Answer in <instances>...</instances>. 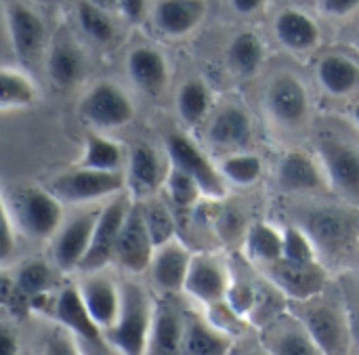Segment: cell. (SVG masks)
<instances>
[{
	"label": "cell",
	"mask_w": 359,
	"mask_h": 355,
	"mask_svg": "<svg viewBox=\"0 0 359 355\" xmlns=\"http://www.w3.org/2000/svg\"><path fill=\"white\" fill-rule=\"evenodd\" d=\"M0 204L15 219L21 236L36 242H53L65 221V204L46 185L4 187Z\"/></svg>",
	"instance_id": "obj_1"
},
{
	"label": "cell",
	"mask_w": 359,
	"mask_h": 355,
	"mask_svg": "<svg viewBox=\"0 0 359 355\" xmlns=\"http://www.w3.org/2000/svg\"><path fill=\"white\" fill-rule=\"evenodd\" d=\"M156 301L139 282H122V307L103 343L118 355H147L156 318Z\"/></svg>",
	"instance_id": "obj_2"
},
{
	"label": "cell",
	"mask_w": 359,
	"mask_h": 355,
	"mask_svg": "<svg viewBox=\"0 0 359 355\" xmlns=\"http://www.w3.org/2000/svg\"><path fill=\"white\" fill-rule=\"evenodd\" d=\"M63 204L72 206H99L126 192L124 173H103L72 166L57 173L44 183Z\"/></svg>",
	"instance_id": "obj_3"
},
{
	"label": "cell",
	"mask_w": 359,
	"mask_h": 355,
	"mask_svg": "<svg viewBox=\"0 0 359 355\" xmlns=\"http://www.w3.org/2000/svg\"><path fill=\"white\" fill-rule=\"evenodd\" d=\"M101 206H84L76 215L67 217L57 232V236L50 242V253H53V265L59 272H80L90 244L93 236L101 217Z\"/></svg>",
	"instance_id": "obj_4"
},
{
	"label": "cell",
	"mask_w": 359,
	"mask_h": 355,
	"mask_svg": "<svg viewBox=\"0 0 359 355\" xmlns=\"http://www.w3.org/2000/svg\"><path fill=\"white\" fill-rule=\"evenodd\" d=\"M299 320L324 355L349 354V347L353 343L351 318L339 305L316 297L311 301H305V309Z\"/></svg>",
	"instance_id": "obj_5"
},
{
	"label": "cell",
	"mask_w": 359,
	"mask_h": 355,
	"mask_svg": "<svg viewBox=\"0 0 359 355\" xmlns=\"http://www.w3.org/2000/svg\"><path fill=\"white\" fill-rule=\"evenodd\" d=\"M166 156L175 166L196 179L206 200H223L227 196V183L221 177L219 166L187 135L170 133L166 137Z\"/></svg>",
	"instance_id": "obj_6"
},
{
	"label": "cell",
	"mask_w": 359,
	"mask_h": 355,
	"mask_svg": "<svg viewBox=\"0 0 359 355\" xmlns=\"http://www.w3.org/2000/svg\"><path fill=\"white\" fill-rule=\"evenodd\" d=\"M135 200L124 192L111 200H107L101 208V217L93 236V244L90 250L80 267L82 274L86 272H99V269H107L109 263H114V255H116V246L120 240V234L124 229V223L130 215Z\"/></svg>",
	"instance_id": "obj_7"
},
{
	"label": "cell",
	"mask_w": 359,
	"mask_h": 355,
	"mask_svg": "<svg viewBox=\"0 0 359 355\" xmlns=\"http://www.w3.org/2000/svg\"><path fill=\"white\" fill-rule=\"evenodd\" d=\"M80 116L93 126V130L103 133L126 126L135 118V105L120 86L99 82L80 101Z\"/></svg>",
	"instance_id": "obj_8"
},
{
	"label": "cell",
	"mask_w": 359,
	"mask_h": 355,
	"mask_svg": "<svg viewBox=\"0 0 359 355\" xmlns=\"http://www.w3.org/2000/svg\"><path fill=\"white\" fill-rule=\"evenodd\" d=\"M170 160H164L162 154L147 145L139 143L128 152L124 177H126V194L135 202H145L164 187L168 175Z\"/></svg>",
	"instance_id": "obj_9"
},
{
	"label": "cell",
	"mask_w": 359,
	"mask_h": 355,
	"mask_svg": "<svg viewBox=\"0 0 359 355\" xmlns=\"http://www.w3.org/2000/svg\"><path fill=\"white\" fill-rule=\"evenodd\" d=\"M78 290L99 330H109L122 307V282H116V278L105 269L86 272L78 282Z\"/></svg>",
	"instance_id": "obj_10"
},
{
	"label": "cell",
	"mask_w": 359,
	"mask_h": 355,
	"mask_svg": "<svg viewBox=\"0 0 359 355\" xmlns=\"http://www.w3.org/2000/svg\"><path fill=\"white\" fill-rule=\"evenodd\" d=\"M231 288V276L225 263L215 255H194L187 282H185V295H189L194 301H198L204 307H212L217 303L227 301Z\"/></svg>",
	"instance_id": "obj_11"
},
{
	"label": "cell",
	"mask_w": 359,
	"mask_h": 355,
	"mask_svg": "<svg viewBox=\"0 0 359 355\" xmlns=\"http://www.w3.org/2000/svg\"><path fill=\"white\" fill-rule=\"evenodd\" d=\"M156 248L158 246L147 229L141 206L135 202L130 208V215L124 223V229L120 234L114 263L120 265L128 274H143L149 269Z\"/></svg>",
	"instance_id": "obj_12"
},
{
	"label": "cell",
	"mask_w": 359,
	"mask_h": 355,
	"mask_svg": "<svg viewBox=\"0 0 359 355\" xmlns=\"http://www.w3.org/2000/svg\"><path fill=\"white\" fill-rule=\"evenodd\" d=\"M318 158L326 170L330 187L347 198H359V149L341 139H322Z\"/></svg>",
	"instance_id": "obj_13"
},
{
	"label": "cell",
	"mask_w": 359,
	"mask_h": 355,
	"mask_svg": "<svg viewBox=\"0 0 359 355\" xmlns=\"http://www.w3.org/2000/svg\"><path fill=\"white\" fill-rule=\"evenodd\" d=\"M278 183L284 192L299 194V196L322 194L332 189L320 158L301 149H290L280 158Z\"/></svg>",
	"instance_id": "obj_14"
},
{
	"label": "cell",
	"mask_w": 359,
	"mask_h": 355,
	"mask_svg": "<svg viewBox=\"0 0 359 355\" xmlns=\"http://www.w3.org/2000/svg\"><path fill=\"white\" fill-rule=\"evenodd\" d=\"M269 282L284 295L294 301H311L320 297L326 284V272L320 263L311 265H299L288 261H278L267 267Z\"/></svg>",
	"instance_id": "obj_15"
},
{
	"label": "cell",
	"mask_w": 359,
	"mask_h": 355,
	"mask_svg": "<svg viewBox=\"0 0 359 355\" xmlns=\"http://www.w3.org/2000/svg\"><path fill=\"white\" fill-rule=\"evenodd\" d=\"M191 261H194V253L179 238H172L162 246H158L149 265V274L156 288H160L166 295L183 293Z\"/></svg>",
	"instance_id": "obj_16"
},
{
	"label": "cell",
	"mask_w": 359,
	"mask_h": 355,
	"mask_svg": "<svg viewBox=\"0 0 359 355\" xmlns=\"http://www.w3.org/2000/svg\"><path fill=\"white\" fill-rule=\"evenodd\" d=\"M267 107L284 126H299L309 114V95L303 82L292 74H282L267 88Z\"/></svg>",
	"instance_id": "obj_17"
},
{
	"label": "cell",
	"mask_w": 359,
	"mask_h": 355,
	"mask_svg": "<svg viewBox=\"0 0 359 355\" xmlns=\"http://www.w3.org/2000/svg\"><path fill=\"white\" fill-rule=\"evenodd\" d=\"M53 316L57 324L65 330H69L74 337H78L82 343H97L103 341V333L90 318L84 299L78 290V284L63 286L57 297L53 299Z\"/></svg>",
	"instance_id": "obj_18"
},
{
	"label": "cell",
	"mask_w": 359,
	"mask_h": 355,
	"mask_svg": "<svg viewBox=\"0 0 359 355\" xmlns=\"http://www.w3.org/2000/svg\"><path fill=\"white\" fill-rule=\"evenodd\" d=\"M6 25H8V36H11L17 57L23 61L36 59L44 46V38H46L42 19L29 6H25L21 2H8L6 4Z\"/></svg>",
	"instance_id": "obj_19"
},
{
	"label": "cell",
	"mask_w": 359,
	"mask_h": 355,
	"mask_svg": "<svg viewBox=\"0 0 359 355\" xmlns=\"http://www.w3.org/2000/svg\"><path fill=\"white\" fill-rule=\"evenodd\" d=\"M206 137L215 149L223 152V156L233 152H244L252 139L250 116L238 105H227L219 109V114L210 120Z\"/></svg>",
	"instance_id": "obj_20"
},
{
	"label": "cell",
	"mask_w": 359,
	"mask_h": 355,
	"mask_svg": "<svg viewBox=\"0 0 359 355\" xmlns=\"http://www.w3.org/2000/svg\"><path fill=\"white\" fill-rule=\"evenodd\" d=\"M185 318L187 316L179 312V307L168 301H160L156 305L147 355H183Z\"/></svg>",
	"instance_id": "obj_21"
},
{
	"label": "cell",
	"mask_w": 359,
	"mask_h": 355,
	"mask_svg": "<svg viewBox=\"0 0 359 355\" xmlns=\"http://www.w3.org/2000/svg\"><path fill=\"white\" fill-rule=\"evenodd\" d=\"M316 242L318 250H339L353 236V221L347 213L337 208H320L311 213L307 225H301Z\"/></svg>",
	"instance_id": "obj_22"
},
{
	"label": "cell",
	"mask_w": 359,
	"mask_h": 355,
	"mask_svg": "<svg viewBox=\"0 0 359 355\" xmlns=\"http://www.w3.org/2000/svg\"><path fill=\"white\" fill-rule=\"evenodd\" d=\"M233 337L217 328L208 318L187 316L185 318V337L183 355H231Z\"/></svg>",
	"instance_id": "obj_23"
},
{
	"label": "cell",
	"mask_w": 359,
	"mask_h": 355,
	"mask_svg": "<svg viewBox=\"0 0 359 355\" xmlns=\"http://www.w3.org/2000/svg\"><path fill=\"white\" fill-rule=\"evenodd\" d=\"M126 160H128V154L118 141H114L111 137L99 130H88L84 137L82 154L74 166L103 170V173H124Z\"/></svg>",
	"instance_id": "obj_24"
},
{
	"label": "cell",
	"mask_w": 359,
	"mask_h": 355,
	"mask_svg": "<svg viewBox=\"0 0 359 355\" xmlns=\"http://www.w3.org/2000/svg\"><path fill=\"white\" fill-rule=\"evenodd\" d=\"M206 15L204 0H160L154 11V21L166 36H185L198 27Z\"/></svg>",
	"instance_id": "obj_25"
},
{
	"label": "cell",
	"mask_w": 359,
	"mask_h": 355,
	"mask_svg": "<svg viewBox=\"0 0 359 355\" xmlns=\"http://www.w3.org/2000/svg\"><path fill=\"white\" fill-rule=\"evenodd\" d=\"M133 82L147 95H158L168 82V63L164 55L151 46H137L126 61Z\"/></svg>",
	"instance_id": "obj_26"
},
{
	"label": "cell",
	"mask_w": 359,
	"mask_h": 355,
	"mask_svg": "<svg viewBox=\"0 0 359 355\" xmlns=\"http://www.w3.org/2000/svg\"><path fill=\"white\" fill-rule=\"evenodd\" d=\"M267 351L271 355H324L303 326V322L292 318L278 320L271 324Z\"/></svg>",
	"instance_id": "obj_27"
},
{
	"label": "cell",
	"mask_w": 359,
	"mask_h": 355,
	"mask_svg": "<svg viewBox=\"0 0 359 355\" xmlns=\"http://www.w3.org/2000/svg\"><path fill=\"white\" fill-rule=\"evenodd\" d=\"M276 36L286 48L303 53V51H311L318 46L320 27L303 11L286 8L276 19Z\"/></svg>",
	"instance_id": "obj_28"
},
{
	"label": "cell",
	"mask_w": 359,
	"mask_h": 355,
	"mask_svg": "<svg viewBox=\"0 0 359 355\" xmlns=\"http://www.w3.org/2000/svg\"><path fill=\"white\" fill-rule=\"evenodd\" d=\"M244 246L250 261L269 267L284 257V227L271 221H257L248 227Z\"/></svg>",
	"instance_id": "obj_29"
},
{
	"label": "cell",
	"mask_w": 359,
	"mask_h": 355,
	"mask_svg": "<svg viewBox=\"0 0 359 355\" xmlns=\"http://www.w3.org/2000/svg\"><path fill=\"white\" fill-rule=\"evenodd\" d=\"M84 67H86L84 57L74 40L59 38L53 44L50 55H48V76L57 86L61 88L74 86L82 78Z\"/></svg>",
	"instance_id": "obj_30"
},
{
	"label": "cell",
	"mask_w": 359,
	"mask_h": 355,
	"mask_svg": "<svg viewBox=\"0 0 359 355\" xmlns=\"http://www.w3.org/2000/svg\"><path fill=\"white\" fill-rule=\"evenodd\" d=\"M318 78L330 95L343 97L358 88L359 65L349 57L328 55L318 65Z\"/></svg>",
	"instance_id": "obj_31"
},
{
	"label": "cell",
	"mask_w": 359,
	"mask_h": 355,
	"mask_svg": "<svg viewBox=\"0 0 359 355\" xmlns=\"http://www.w3.org/2000/svg\"><path fill=\"white\" fill-rule=\"evenodd\" d=\"M217 166H219L225 183L236 185V187H252L261 181V177L265 173V164H263L261 156L252 154L248 149L221 156Z\"/></svg>",
	"instance_id": "obj_32"
},
{
	"label": "cell",
	"mask_w": 359,
	"mask_h": 355,
	"mask_svg": "<svg viewBox=\"0 0 359 355\" xmlns=\"http://www.w3.org/2000/svg\"><path fill=\"white\" fill-rule=\"evenodd\" d=\"M36 99H38V91L29 76H25L23 72L13 69V67H2V72H0V107H2V112L29 107L32 103H36Z\"/></svg>",
	"instance_id": "obj_33"
},
{
	"label": "cell",
	"mask_w": 359,
	"mask_h": 355,
	"mask_svg": "<svg viewBox=\"0 0 359 355\" xmlns=\"http://www.w3.org/2000/svg\"><path fill=\"white\" fill-rule=\"evenodd\" d=\"M15 286L19 295L29 303L36 297L50 295L53 288V267L50 263L42 259H29L21 263V267L15 272Z\"/></svg>",
	"instance_id": "obj_34"
},
{
	"label": "cell",
	"mask_w": 359,
	"mask_h": 355,
	"mask_svg": "<svg viewBox=\"0 0 359 355\" xmlns=\"http://www.w3.org/2000/svg\"><path fill=\"white\" fill-rule=\"evenodd\" d=\"M265 57V48L261 38L255 32H242L238 34L231 44H229V65L233 72L242 74V76H252L257 74V69L261 67Z\"/></svg>",
	"instance_id": "obj_35"
},
{
	"label": "cell",
	"mask_w": 359,
	"mask_h": 355,
	"mask_svg": "<svg viewBox=\"0 0 359 355\" xmlns=\"http://www.w3.org/2000/svg\"><path fill=\"white\" fill-rule=\"evenodd\" d=\"M177 109L181 120L187 124H198L202 118H206L210 109V91L206 82L200 78L187 80L177 95Z\"/></svg>",
	"instance_id": "obj_36"
},
{
	"label": "cell",
	"mask_w": 359,
	"mask_h": 355,
	"mask_svg": "<svg viewBox=\"0 0 359 355\" xmlns=\"http://www.w3.org/2000/svg\"><path fill=\"white\" fill-rule=\"evenodd\" d=\"M141 206V213H143V219L147 223V229L156 242V246H162L164 242L177 238L175 234V217L170 213V206L160 200L158 196L145 200V202H137Z\"/></svg>",
	"instance_id": "obj_37"
},
{
	"label": "cell",
	"mask_w": 359,
	"mask_h": 355,
	"mask_svg": "<svg viewBox=\"0 0 359 355\" xmlns=\"http://www.w3.org/2000/svg\"><path fill=\"white\" fill-rule=\"evenodd\" d=\"M164 192L168 196V202H172L175 206H181V208H189V206L198 204L200 200H204V192L200 189L196 179L189 177L183 168L175 166L172 162L168 166Z\"/></svg>",
	"instance_id": "obj_38"
},
{
	"label": "cell",
	"mask_w": 359,
	"mask_h": 355,
	"mask_svg": "<svg viewBox=\"0 0 359 355\" xmlns=\"http://www.w3.org/2000/svg\"><path fill=\"white\" fill-rule=\"evenodd\" d=\"M282 261L299 263V265L320 263V250H318L313 238L301 225L290 223L284 227V257H282Z\"/></svg>",
	"instance_id": "obj_39"
},
{
	"label": "cell",
	"mask_w": 359,
	"mask_h": 355,
	"mask_svg": "<svg viewBox=\"0 0 359 355\" xmlns=\"http://www.w3.org/2000/svg\"><path fill=\"white\" fill-rule=\"evenodd\" d=\"M78 21H80V27L99 44H107L114 40L116 36V27H114V21L109 19L107 11L93 4L90 0H80L78 2Z\"/></svg>",
	"instance_id": "obj_40"
},
{
	"label": "cell",
	"mask_w": 359,
	"mask_h": 355,
	"mask_svg": "<svg viewBox=\"0 0 359 355\" xmlns=\"http://www.w3.org/2000/svg\"><path fill=\"white\" fill-rule=\"evenodd\" d=\"M42 355H86L82 341L65 328H55L42 343Z\"/></svg>",
	"instance_id": "obj_41"
},
{
	"label": "cell",
	"mask_w": 359,
	"mask_h": 355,
	"mask_svg": "<svg viewBox=\"0 0 359 355\" xmlns=\"http://www.w3.org/2000/svg\"><path fill=\"white\" fill-rule=\"evenodd\" d=\"M19 227L15 223V219L11 217V213L2 206V248H0V259L6 265L11 261V257L17 250V242H19Z\"/></svg>",
	"instance_id": "obj_42"
},
{
	"label": "cell",
	"mask_w": 359,
	"mask_h": 355,
	"mask_svg": "<svg viewBox=\"0 0 359 355\" xmlns=\"http://www.w3.org/2000/svg\"><path fill=\"white\" fill-rule=\"evenodd\" d=\"M359 6V0H320V8L330 17H345Z\"/></svg>",
	"instance_id": "obj_43"
},
{
	"label": "cell",
	"mask_w": 359,
	"mask_h": 355,
	"mask_svg": "<svg viewBox=\"0 0 359 355\" xmlns=\"http://www.w3.org/2000/svg\"><path fill=\"white\" fill-rule=\"evenodd\" d=\"M120 13L128 21H141L147 11V0H116Z\"/></svg>",
	"instance_id": "obj_44"
},
{
	"label": "cell",
	"mask_w": 359,
	"mask_h": 355,
	"mask_svg": "<svg viewBox=\"0 0 359 355\" xmlns=\"http://www.w3.org/2000/svg\"><path fill=\"white\" fill-rule=\"evenodd\" d=\"M0 355H19V335L8 324L0 328Z\"/></svg>",
	"instance_id": "obj_45"
},
{
	"label": "cell",
	"mask_w": 359,
	"mask_h": 355,
	"mask_svg": "<svg viewBox=\"0 0 359 355\" xmlns=\"http://www.w3.org/2000/svg\"><path fill=\"white\" fill-rule=\"evenodd\" d=\"M263 2H265V0H231L233 8H236L238 13H242V15H250V13L259 11V8L263 6Z\"/></svg>",
	"instance_id": "obj_46"
},
{
	"label": "cell",
	"mask_w": 359,
	"mask_h": 355,
	"mask_svg": "<svg viewBox=\"0 0 359 355\" xmlns=\"http://www.w3.org/2000/svg\"><path fill=\"white\" fill-rule=\"evenodd\" d=\"M82 347H84L86 355H118L114 354L103 341H97V343H82Z\"/></svg>",
	"instance_id": "obj_47"
},
{
	"label": "cell",
	"mask_w": 359,
	"mask_h": 355,
	"mask_svg": "<svg viewBox=\"0 0 359 355\" xmlns=\"http://www.w3.org/2000/svg\"><path fill=\"white\" fill-rule=\"evenodd\" d=\"M351 318V333H353V341L359 343V307L349 316Z\"/></svg>",
	"instance_id": "obj_48"
},
{
	"label": "cell",
	"mask_w": 359,
	"mask_h": 355,
	"mask_svg": "<svg viewBox=\"0 0 359 355\" xmlns=\"http://www.w3.org/2000/svg\"><path fill=\"white\" fill-rule=\"evenodd\" d=\"M93 4H97V6H101V8H105V11H111V8H116L118 6V2L116 0H90Z\"/></svg>",
	"instance_id": "obj_49"
},
{
	"label": "cell",
	"mask_w": 359,
	"mask_h": 355,
	"mask_svg": "<svg viewBox=\"0 0 359 355\" xmlns=\"http://www.w3.org/2000/svg\"><path fill=\"white\" fill-rule=\"evenodd\" d=\"M236 355H271V354H269L267 349H246V351H240V354H236Z\"/></svg>",
	"instance_id": "obj_50"
},
{
	"label": "cell",
	"mask_w": 359,
	"mask_h": 355,
	"mask_svg": "<svg viewBox=\"0 0 359 355\" xmlns=\"http://www.w3.org/2000/svg\"><path fill=\"white\" fill-rule=\"evenodd\" d=\"M353 118H355V122H358V126H359V103L353 105Z\"/></svg>",
	"instance_id": "obj_51"
},
{
	"label": "cell",
	"mask_w": 359,
	"mask_h": 355,
	"mask_svg": "<svg viewBox=\"0 0 359 355\" xmlns=\"http://www.w3.org/2000/svg\"><path fill=\"white\" fill-rule=\"evenodd\" d=\"M38 2H46V0H38Z\"/></svg>",
	"instance_id": "obj_52"
}]
</instances>
